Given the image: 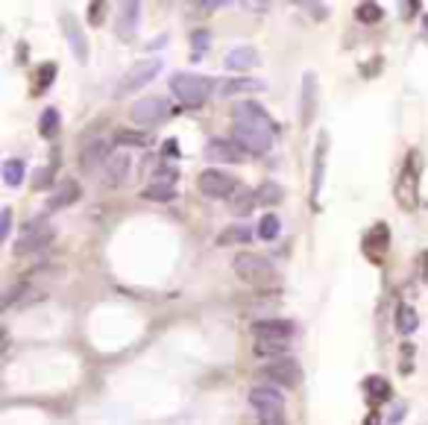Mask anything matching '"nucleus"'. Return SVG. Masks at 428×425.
I'll return each instance as SVG.
<instances>
[{"label": "nucleus", "instance_id": "c03bdc74", "mask_svg": "<svg viewBox=\"0 0 428 425\" xmlns=\"http://www.w3.org/2000/svg\"><path fill=\"white\" fill-rule=\"evenodd\" d=\"M399 9H402V15H405V18H411L419 9V4H399Z\"/></svg>", "mask_w": 428, "mask_h": 425}, {"label": "nucleus", "instance_id": "f03ea898", "mask_svg": "<svg viewBox=\"0 0 428 425\" xmlns=\"http://www.w3.org/2000/svg\"><path fill=\"white\" fill-rule=\"evenodd\" d=\"M171 91L188 106V109H197L208 100L211 94V80L200 77V74H173L171 77Z\"/></svg>", "mask_w": 428, "mask_h": 425}, {"label": "nucleus", "instance_id": "7c9ffc66", "mask_svg": "<svg viewBox=\"0 0 428 425\" xmlns=\"http://www.w3.org/2000/svg\"><path fill=\"white\" fill-rule=\"evenodd\" d=\"M364 387H367V393H370L373 399H378V402H385V399H390V384L382 379V375H373V379H367V382H364Z\"/></svg>", "mask_w": 428, "mask_h": 425}, {"label": "nucleus", "instance_id": "393cba45", "mask_svg": "<svg viewBox=\"0 0 428 425\" xmlns=\"http://www.w3.org/2000/svg\"><path fill=\"white\" fill-rule=\"evenodd\" d=\"M417 326H419L417 311L411 308V305H399V308H396V328H399V335H414Z\"/></svg>", "mask_w": 428, "mask_h": 425}, {"label": "nucleus", "instance_id": "72a5a7b5", "mask_svg": "<svg viewBox=\"0 0 428 425\" xmlns=\"http://www.w3.org/2000/svg\"><path fill=\"white\" fill-rule=\"evenodd\" d=\"M355 18H358L361 23H375V21H382V6L378 4H361L358 9H355Z\"/></svg>", "mask_w": 428, "mask_h": 425}, {"label": "nucleus", "instance_id": "ddd939ff", "mask_svg": "<svg viewBox=\"0 0 428 425\" xmlns=\"http://www.w3.org/2000/svg\"><path fill=\"white\" fill-rule=\"evenodd\" d=\"M138 18H141V4H121L117 9V23H114V33L121 41H132L135 27H138Z\"/></svg>", "mask_w": 428, "mask_h": 425}, {"label": "nucleus", "instance_id": "a18cd8bd", "mask_svg": "<svg viewBox=\"0 0 428 425\" xmlns=\"http://www.w3.org/2000/svg\"><path fill=\"white\" fill-rule=\"evenodd\" d=\"M164 150H168V153H164V156H179V153H176V141H173V138L168 141V144H164Z\"/></svg>", "mask_w": 428, "mask_h": 425}, {"label": "nucleus", "instance_id": "4468645a", "mask_svg": "<svg viewBox=\"0 0 428 425\" xmlns=\"http://www.w3.org/2000/svg\"><path fill=\"white\" fill-rule=\"evenodd\" d=\"M50 241H53V229H50V226H38V223H33V226L27 229V235H21V241H18L15 252H18V255L33 252V249L47 247Z\"/></svg>", "mask_w": 428, "mask_h": 425}, {"label": "nucleus", "instance_id": "1a4fd4ad", "mask_svg": "<svg viewBox=\"0 0 428 425\" xmlns=\"http://www.w3.org/2000/svg\"><path fill=\"white\" fill-rule=\"evenodd\" d=\"M205 156L223 164H241L247 158V150L237 144L235 138H211L205 144Z\"/></svg>", "mask_w": 428, "mask_h": 425}, {"label": "nucleus", "instance_id": "20e7f679", "mask_svg": "<svg viewBox=\"0 0 428 425\" xmlns=\"http://www.w3.org/2000/svg\"><path fill=\"white\" fill-rule=\"evenodd\" d=\"M197 188H200L205 197L220 200V197H232V194L237 191V182H235V176H229L226 171L205 168V171L197 176Z\"/></svg>", "mask_w": 428, "mask_h": 425}, {"label": "nucleus", "instance_id": "f704fd0d", "mask_svg": "<svg viewBox=\"0 0 428 425\" xmlns=\"http://www.w3.org/2000/svg\"><path fill=\"white\" fill-rule=\"evenodd\" d=\"M370 241L378 244V252H385L387 244H390V232H387V223H375V229L370 232Z\"/></svg>", "mask_w": 428, "mask_h": 425}, {"label": "nucleus", "instance_id": "ea45409f", "mask_svg": "<svg viewBox=\"0 0 428 425\" xmlns=\"http://www.w3.org/2000/svg\"><path fill=\"white\" fill-rule=\"evenodd\" d=\"M9 232H12V208L6 205V208H4V215H0V238L6 241V238H9Z\"/></svg>", "mask_w": 428, "mask_h": 425}, {"label": "nucleus", "instance_id": "f257e3e1", "mask_svg": "<svg viewBox=\"0 0 428 425\" xmlns=\"http://www.w3.org/2000/svg\"><path fill=\"white\" fill-rule=\"evenodd\" d=\"M232 267H235L237 276L247 281V285H255V288H264V285H270V281L276 279L273 264L267 262L264 255H258V252H237Z\"/></svg>", "mask_w": 428, "mask_h": 425}, {"label": "nucleus", "instance_id": "c9c22d12", "mask_svg": "<svg viewBox=\"0 0 428 425\" xmlns=\"http://www.w3.org/2000/svg\"><path fill=\"white\" fill-rule=\"evenodd\" d=\"M53 77H56V65H53V62H50V65H41V68H38V77H36L38 91L50 85V82H53Z\"/></svg>", "mask_w": 428, "mask_h": 425}, {"label": "nucleus", "instance_id": "dca6fc26", "mask_svg": "<svg viewBox=\"0 0 428 425\" xmlns=\"http://www.w3.org/2000/svg\"><path fill=\"white\" fill-rule=\"evenodd\" d=\"M250 405L255 411H282L284 408V399L276 387H252L250 390Z\"/></svg>", "mask_w": 428, "mask_h": 425}, {"label": "nucleus", "instance_id": "5701e85b", "mask_svg": "<svg viewBox=\"0 0 428 425\" xmlns=\"http://www.w3.org/2000/svg\"><path fill=\"white\" fill-rule=\"evenodd\" d=\"M252 352L258 358H288L284 352H288V340H255L252 343Z\"/></svg>", "mask_w": 428, "mask_h": 425}, {"label": "nucleus", "instance_id": "423d86ee", "mask_svg": "<svg viewBox=\"0 0 428 425\" xmlns=\"http://www.w3.org/2000/svg\"><path fill=\"white\" fill-rule=\"evenodd\" d=\"M273 132H267V129H261V127H250V124H235V141L241 144L247 153H255V156H261V153H267L270 147H273Z\"/></svg>", "mask_w": 428, "mask_h": 425}, {"label": "nucleus", "instance_id": "7ed1b4c3", "mask_svg": "<svg viewBox=\"0 0 428 425\" xmlns=\"http://www.w3.org/2000/svg\"><path fill=\"white\" fill-rule=\"evenodd\" d=\"M159 70H161V59H141V62H135L127 74L121 77V85L114 88V94H117V97H127V94L138 91L141 85L153 82Z\"/></svg>", "mask_w": 428, "mask_h": 425}, {"label": "nucleus", "instance_id": "4be33fe9", "mask_svg": "<svg viewBox=\"0 0 428 425\" xmlns=\"http://www.w3.org/2000/svg\"><path fill=\"white\" fill-rule=\"evenodd\" d=\"M252 241V232L247 229V226H241V223H232L229 229H223L220 235H218V247H235V244H250Z\"/></svg>", "mask_w": 428, "mask_h": 425}, {"label": "nucleus", "instance_id": "6ab92c4d", "mask_svg": "<svg viewBox=\"0 0 428 425\" xmlns=\"http://www.w3.org/2000/svg\"><path fill=\"white\" fill-rule=\"evenodd\" d=\"M326 144H328V135H326V132H320V138H317V150H314V185H311V200H314V205H317V200H320V188H323Z\"/></svg>", "mask_w": 428, "mask_h": 425}, {"label": "nucleus", "instance_id": "6e6552de", "mask_svg": "<svg viewBox=\"0 0 428 425\" xmlns=\"http://www.w3.org/2000/svg\"><path fill=\"white\" fill-rule=\"evenodd\" d=\"M414 161H417V150H411L405 171H402V176H399V182H396V200H399L402 208H408V211H414V208H417V200H419V194H417V171H414Z\"/></svg>", "mask_w": 428, "mask_h": 425}, {"label": "nucleus", "instance_id": "473e14b6", "mask_svg": "<svg viewBox=\"0 0 428 425\" xmlns=\"http://www.w3.org/2000/svg\"><path fill=\"white\" fill-rule=\"evenodd\" d=\"M237 200H232V211L235 215H247V211L255 205V191H247V188H237Z\"/></svg>", "mask_w": 428, "mask_h": 425}, {"label": "nucleus", "instance_id": "aec40b11", "mask_svg": "<svg viewBox=\"0 0 428 425\" xmlns=\"http://www.w3.org/2000/svg\"><path fill=\"white\" fill-rule=\"evenodd\" d=\"M112 156H109V147H106V141H94V144H88L82 150V171H94V168H100V164H106Z\"/></svg>", "mask_w": 428, "mask_h": 425}, {"label": "nucleus", "instance_id": "b1692460", "mask_svg": "<svg viewBox=\"0 0 428 425\" xmlns=\"http://www.w3.org/2000/svg\"><path fill=\"white\" fill-rule=\"evenodd\" d=\"M252 91H264V82L261 80H229L220 85L223 97H235V94H252Z\"/></svg>", "mask_w": 428, "mask_h": 425}, {"label": "nucleus", "instance_id": "79ce46f5", "mask_svg": "<svg viewBox=\"0 0 428 425\" xmlns=\"http://www.w3.org/2000/svg\"><path fill=\"white\" fill-rule=\"evenodd\" d=\"M302 9H308V12H311L317 21H320V18H326V12H328V6H323V4H302Z\"/></svg>", "mask_w": 428, "mask_h": 425}, {"label": "nucleus", "instance_id": "2f4dec72", "mask_svg": "<svg viewBox=\"0 0 428 425\" xmlns=\"http://www.w3.org/2000/svg\"><path fill=\"white\" fill-rule=\"evenodd\" d=\"M279 229H282L279 217H276V215H264V217L258 220V238H261V241H273L276 235H279Z\"/></svg>", "mask_w": 428, "mask_h": 425}, {"label": "nucleus", "instance_id": "0eeeda50", "mask_svg": "<svg viewBox=\"0 0 428 425\" xmlns=\"http://www.w3.org/2000/svg\"><path fill=\"white\" fill-rule=\"evenodd\" d=\"M129 114L141 127H156L164 121V114H168V100L164 97H141L138 103H132Z\"/></svg>", "mask_w": 428, "mask_h": 425}, {"label": "nucleus", "instance_id": "9d476101", "mask_svg": "<svg viewBox=\"0 0 428 425\" xmlns=\"http://www.w3.org/2000/svg\"><path fill=\"white\" fill-rule=\"evenodd\" d=\"M235 124H250V127H261V129H267V132H279V127H276V121L273 117L261 109L258 103H241V106H235Z\"/></svg>", "mask_w": 428, "mask_h": 425}, {"label": "nucleus", "instance_id": "f8f14e48", "mask_svg": "<svg viewBox=\"0 0 428 425\" xmlns=\"http://www.w3.org/2000/svg\"><path fill=\"white\" fill-rule=\"evenodd\" d=\"M62 30H65V38L70 44V50H74L77 62H88V41L82 36V27H80V21L74 15H62Z\"/></svg>", "mask_w": 428, "mask_h": 425}, {"label": "nucleus", "instance_id": "bb28decb", "mask_svg": "<svg viewBox=\"0 0 428 425\" xmlns=\"http://www.w3.org/2000/svg\"><path fill=\"white\" fill-rule=\"evenodd\" d=\"M114 144L117 147H147L150 135L147 132H135V129H117L114 132Z\"/></svg>", "mask_w": 428, "mask_h": 425}, {"label": "nucleus", "instance_id": "49530a36", "mask_svg": "<svg viewBox=\"0 0 428 425\" xmlns=\"http://www.w3.org/2000/svg\"><path fill=\"white\" fill-rule=\"evenodd\" d=\"M422 23H425V27H428V15H422Z\"/></svg>", "mask_w": 428, "mask_h": 425}, {"label": "nucleus", "instance_id": "f3484780", "mask_svg": "<svg viewBox=\"0 0 428 425\" xmlns=\"http://www.w3.org/2000/svg\"><path fill=\"white\" fill-rule=\"evenodd\" d=\"M127 173H129V156L127 153H114L106 161V168H103V182L109 188H114V185H121L127 179Z\"/></svg>", "mask_w": 428, "mask_h": 425}, {"label": "nucleus", "instance_id": "37998d69", "mask_svg": "<svg viewBox=\"0 0 428 425\" xmlns=\"http://www.w3.org/2000/svg\"><path fill=\"white\" fill-rule=\"evenodd\" d=\"M218 0H205V4H194V9H200V15H208L211 9H218Z\"/></svg>", "mask_w": 428, "mask_h": 425}, {"label": "nucleus", "instance_id": "e433bc0d", "mask_svg": "<svg viewBox=\"0 0 428 425\" xmlns=\"http://www.w3.org/2000/svg\"><path fill=\"white\" fill-rule=\"evenodd\" d=\"M50 182H53V171H50V168H38V171L33 173V188H36V191H44V188L50 185Z\"/></svg>", "mask_w": 428, "mask_h": 425}, {"label": "nucleus", "instance_id": "9b49d317", "mask_svg": "<svg viewBox=\"0 0 428 425\" xmlns=\"http://www.w3.org/2000/svg\"><path fill=\"white\" fill-rule=\"evenodd\" d=\"M294 328L296 326L291 320H282V317H276V320H255L252 323V335L258 340H288L294 335Z\"/></svg>", "mask_w": 428, "mask_h": 425}, {"label": "nucleus", "instance_id": "58836bf2", "mask_svg": "<svg viewBox=\"0 0 428 425\" xmlns=\"http://www.w3.org/2000/svg\"><path fill=\"white\" fill-rule=\"evenodd\" d=\"M191 44H194V50H197V53L205 50V47L211 44V33H208V30H197V33L191 36Z\"/></svg>", "mask_w": 428, "mask_h": 425}, {"label": "nucleus", "instance_id": "a211bd4d", "mask_svg": "<svg viewBox=\"0 0 428 425\" xmlns=\"http://www.w3.org/2000/svg\"><path fill=\"white\" fill-rule=\"evenodd\" d=\"M82 197V188H80V182H74V179H65L56 191H53V197H50V211H56V208H65V205H74L77 200Z\"/></svg>", "mask_w": 428, "mask_h": 425}, {"label": "nucleus", "instance_id": "a878e982", "mask_svg": "<svg viewBox=\"0 0 428 425\" xmlns=\"http://www.w3.org/2000/svg\"><path fill=\"white\" fill-rule=\"evenodd\" d=\"M282 197H284V191L276 182H261L255 188V203L258 205H276V203H282Z\"/></svg>", "mask_w": 428, "mask_h": 425}, {"label": "nucleus", "instance_id": "2eb2a0df", "mask_svg": "<svg viewBox=\"0 0 428 425\" xmlns=\"http://www.w3.org/2000/svg\"><path fill=\"white\" fill-rule=\"evenodd\" d=\"M317 114V74L308 70L302 77V124L308 127Z\"/></svg>", "mask_w": 428, "mask_h": 425}, {"label": "nucleus", "instance_id": "c756f323", "mask_svg": "<svg viewBox=\"0 0 428 425\" xmlns=\"http://www.w3.org/2000/svg\"><path fill=\"white\" fill-rule=\"evenodd\" d=\"M4 179H6V185H21L23 182V161L21 158H6L4 161Z\"/></svg>", "mask_w": 428, "mask_h": 425}, {"label": "nucleus", "instance_id": "4c0bfd02", "mask_svg": "<svg viewBox=\"0 0 428 425\" xmlns=\"http://www.w3.org/2000/svg\"><path fill=\"white\" fill-rule=\"evenodd\" d=\"M258 425H284L282 411H258Z\"/></svg>", "mask_w": 428, "mask_h": 425}, {"label": "nucleus", "instance_id": "a19ab883", "mask_svg": "<svg viewBox=\"0 0 428 425\" xmlns=\"http://www.w3.org/2000/svg\"><path fill=\"white\" fill-rule=\"evenodd\" d=\"M103 9H106V4H100V0L88 6V21L94 23V27H100V23H103Z\"/></svg>", "mask_w": 428, "mask_h": 425}, {"label": "nucleus", "instance_id": "c85d7f7f", "mask_svg": "<svg viewBox=\"0 0 428 425\" xmlns=\"http://www.w3.org/2000/svg\"><path fill=\"white\" fill-rule=\"evenodd\" d=\"M59 127H62V121H59V112H56L53 106H47V109L41 112V121H38V132H41L44 138H53V135L59 132Z\"/></svg>", "mask_w": 428, "mask_h": 425}, {"label": "nucleus", "instance_id": "412c9836", "mask_svg": "<svg viewBox=\"0 0 428 425\" xmlns=\"http://www.w3.org/2000/svg\"><path fill=\"white\" fill-rule=\"evenodd\" d=\"M258 62V53L252 47H235V50L226 53V68L229 70H250Z\"/></svg>", "mask_w": 428, "mask_h": 425}, {"label": "nucleus", "instance_id": "cd10ccee", "mask_svg": "<svg viewBox=\"0 0 428 425\" xmlns=\"http://www.w3.org/2000/svg\"><path fill=\"white\" fill-rule=\"evenodd\" d=\"M141 200H150V203H171L176 200V191H173V185H150L141 191Z\"/></svg>", "mask_w": 428, "mask_h": 425}, {"label": "nucleus", "instance_id": "39448f33", "mask_svg": "<svg viewBox=\"0 0 428 425\" xmlns=\"http://www.w3.org/2000/svg\"><path fill=\"white\" fill-rule=\"evenodd\" d=\"M261 375H264L267 382H273L276 387H299L302 382V367L296 358H279L273 364H267L264 370H261Z\"/></svg>", "mask_w": 428, "mask_h": 425}]
</instances>
